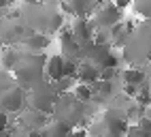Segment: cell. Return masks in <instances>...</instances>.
I'll return each instance as SVG.
<instances>
[{"mask_svg":"<svg viewBox=\"0 0 151 137\" xmlns=\"http://www.w3.org/2000/svg\"><path fill=\"white\" fill-rule=\"evenodd\" d=\"M45 62H47V56L45 54H22L19 62L13 68V75H15V82L22 86V88H32L34 84L43 82L45 77Z\"/></svg>","mask_w":151,"mask_h":137,"instance_id":"1","label":"cell"},{"mask_svg":"<svg viewBox=\"0 0 151 137\" xmlns=\"http://www.w3.org/2000/svg\"><path fill=\"white\" fill-rule=\"evenodd\" d=\"M26 103H28L30 109H34V111L51 114L55 103H58V92H55L53 84L43 79V82L34 84L32 88H28L26 90Z\"/></svg>","mask_w":151,"mask_h":137,"instance_id":"2","label":"cell"},{"mask_svg":"<svg viewBox=\"0 0 151 137\" xmlns=\"http://www.w3.org/2000/svg\"><path fill=\"white\" fill-rule=\"evenodd\" d=\"M26 103V88H22L17 82L11 86H2L0 88V109H4L6 114H17L24 109Z\"/></svg>","mask_w":151,"mask_h":137,"instance_id":"3","label":"cell"},{"mask_svg":"<svg viewBox=\"0 0 151 137\" xmlns=\"http://www.w3.org/2000/svg\"><path fill=\"white\" fill-rule=\"evenodd\" d=\"M122 11L113 4V2H104L94 9V15H92V22L96 26V30H111L115 24L122 22Z\"/></svg>","mask_w":151,"mask_h":137,"instance_id":"4","label":"cell"},{"mask_svg":"<svg viewBox=\"0 0 151 137\" xmlns=\"http://www.w3.org/2000/svg\"><path fill=\"white\" fill-rule=\"evenodd\" d=\"M70 26V32H73L75 41L79 45H85L89 41H94V32H96V26L92 22V17H85V15H75L73 22L68 24Z\"/></svg>","mask_w":151,"mask_h":137,"instance_id":"5","label":"cell"},{"mask_svg":"<svg viewBox=\"0 0 151 137\" xmlns=\"http://www.w3.org/2000/svg\"><path fill=\"white\" fill-rule=\"evenodd\" d=\"M49 43H51V39H49V32H43V30H34V32H28L26 39L22 41V45L30 54H43Z\"/></svg>","mask_w":151,"mask_h":137,"instance_id":"6","label":"cell"},{"mask_svg":"<svg viewBox=\"0 0 151 137\" xmlns=\"http://www.w3.org/2000/svg\"><path fill=\"white\" fill-rule=\"evenodd\" d=\"M64 62H66L64 54H51V56H47L45 79L51 82V84H55L58 79H62V77H64Z\"/></svg>","mask_w":151,"mask_h":137,"instance_id":"7","label":"cell"},{"mask_svg":"<svg viewBox=\"0 0 151 137\" xmlns=\"http://www.w3.org/2000/svg\"><path fill=\"white\" fill-rule=\"evenodd\" d=\"M100 79V66H96L94 62H79V68H77V82H81V84H96Z\"/></svg>","mask_w":151,"mask_h":137,"instance_id":"8","label":"cell"},{"mask_svg":"<svg viewBox=\"0 0 151 137\" xmlns=\"http://www.w3.org/2000/svg\"><path fill=\"white\" fill-rule=\"evenodd\" d=\"M19 58H22V52H19L15 45H4L2 50H0V68L13 71L15 64L19 62Z\"/></svg>","mask_w":151,"mask_h":137,"instance_id":"9","label":"cell"},{"mask_svg":"<svg viewBox=\"0 0 151 137\" xmlns=\"http://www.w3.org/2000/svg\"><path fill=\"white\" fill-rule=\"evenodd\" d=\"M73 126L66 124L64 120H53V122H45L43 126V135L45 137H70Z\"/></svg>","mask_w":151,"mask_h":137,"instance_id":"10","label":"cell"},{"mask_svg":"<svg viewBox=\"0 0 151 137\" xmlns=\"http://www.w3.org/2000/svg\"><path fill=\"white\" fill-rule=\"evenodd\" d=\"M122 79H124V84L143 86L145 84V71H143V68H138V66H128V68H124Z\"/></svg>","mask_w":151,"mask_h":137,"instance_id":"11","label":"cell"},{"mask_svg":"<svg viewBox=\"0 0 151 137\" xmlns=\"http://www.w3.org/2000/svg\"><path fill=\"white\" fill-rule=\"evenodd\" d=\"M73 94H75V99L83 101V103H89V101L94 99V90H92V86H89V84H81V82H77V84H75Z\"/></svg>","mask_w":151,"mask_h":137,"instance_id":"12","label":"cell"},{"mask_svg":"<svg viewBox=\"0 0 151 137\" xmlns=\"http://www.w3.org/2000/svg\"><path fill=\"white\" fill-rule=\"evenodd\" d=\"M132 4L136 7V11L145 17H151V0H132Z\"/></svg>","mask_w":151,"mask_h":137,"instance_id":"13","label":"cell"},{"mask_svg":"<svg viewBox=\"0 0 151 137\" xmlns=\"http://www.w3.org/2000/svg\"><path fill=\"white\" fill-rule=\"evenodd\" d=\"M138 88H140V86H134V84H124V94H126V96H132V99H134V96L138 94Z\"/></svg>","mask_w":151,"mask_h":137,"instance_id":"14","label":"cell"},{"mask_svg":"<svg viewBox=\"0 0 151 137\" xmlns=\"http://www.w3.org/2000/svg\"><path fill=\"white\" fill-rule=\"evenodd\" d=\"M6 126H9V114L4 109H0V133L6 131Z\"/></svg>","mask_w":151,"mask_h":137,"instance_id":"15","label":"cell"},{"mask_svg":"<svg viewBox=\"0 0 151 137\" xmlns=\"http://www.w3.org/2000/svg\"><path fill=\"white\" fill-rule=\"evenodd\" d=\"M70 137H87V131L83 129V126H79V129L75 126V129L70 131Z\"/></svg>","mask_w":151,"mask_h":137,"instance_id":"16","label":"cell"},{"mask_svg":"<svg viewBox=\"0 0 151 137\" xmlns=\"http://www.w3.org/2000/svg\"><path fill=\"white\" fill-rule=\"evenodd\" d=\"M11 2H13V0H0V11H2V9H6Z\"/></svg>","mask_w":151,"mask_h":137,"instance_id":"17","label":"cell"},{"mask_svg":"<svg viewBox=\"0 0 151 137\" xmlns=\"http://www.w3.org/2000/svg\"><path fill=\"white\" fill-rule=\"evenodd\" d=\"M49 2H64V0H49Z\"/></svg>","mask_w":151,"mask_h":137,"instance_id":"18","label":"cell"},{"mask_svg":"<svg viewBox=\"0 0 151 137\" xmlns=\"http://www.w3.org/2000/svg\"><path fill=\"white\" fill-rule=\"evenodd\" d=\"M0 41H2V30H0Z\"/></svg>","mask_w":151,"mask_h":137,"instance_id":"19","label":"cell"},{"mask_svg":"<svg viewBox=\"0 0 151 137\" xmlns=\"http://www.w3.org/2000/svg\"><path fill=\"white\" fill-rule=\"evenodd\" d=\"M28 2H36V0H28Z\"/></svg>","mask_w":151,"mask_h":137,"instance_id":"20","label":"cell"}]
</instances>
